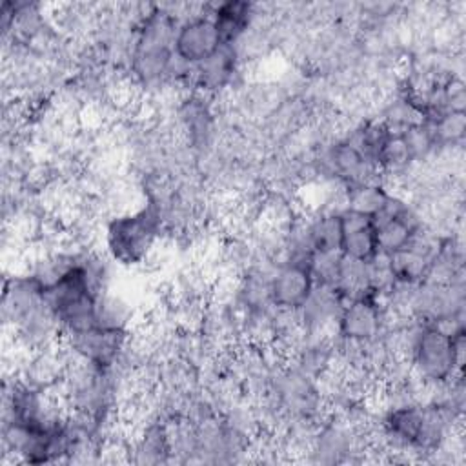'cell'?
I'll list each match as a JSON object with an SVG mask.
<instances>
[{"mask_svg":"<svg viewBox=\"0 0 466 466\" xmlns=\"http://www.w3.org/2000/svg\"><path fill=\"white\" fill-rule=\"evenodd\" d=\"M408 360L422 386L439 388L453 382L462 366L461 315L441 322H420L413 331Z\"/></svg>","mask_w":466,"mask_h":466,"instance_id":"obj_1","label":"cell"},{"mask_svg":"<svg viewBox=\"0 0 466 466\" xmlns=\"http://www.w3.org/2000/svg\"><path fill=\"white\" fill-rule=\"evenodd\" d=\"M160 226L162 217L155 204L111 218L106 228L109 255L124 266L140 264L160 237Z\"/></svg>","mask_w":466,"mask_h":466,"instance_id":"obj_2","label":"cell"},{"mask_svg":"<svg viewBox=\"0 0 466 466\" xmlns=\"http://www.w3.org/2000/svg\"><path fill=\"white\" fill-rule=\"evenodd\" d=\"M62 340L75 359L107 371L126 350L127 331L96 322L86 329L62 335Z\"/></svg>","mask_w":466,"mask_h":466,"instance_id":"obj_3","label":"cell"},{"mask_svg":"<svg viewBox=\"0 0 466 466\" xmlns=\"http://www.w3.org/2000/svg\"><path fill=\"white\" fill-rule=\"evenodd\" d=\"M379 295V291L368 289L357 297L346 299L335 326L346 344L368 346L377 340L384 324Z\"/></svg>","mask_w":466,"mask_h":466,"instance_id":"obj_4","label":"cell"},{"mask_svg":"<svg viewBox=\"0 0 466 466\" xmlns=\"http://www.w3.org/2000/svg\"><path fill=\"white\" fill-rule=\"evenodd\" d=\"M315 288L309 258H289L280 262L269 277V295L277 311L297 313Z\"/></svg>","mask_w":466,"mask_h":466,"instance_id":"obj_5","label":"cell"},{"mask_svg":"<svg viewBox=\"0 0 466 466\" xmlns=\"http://www.w3.org/2000/svg\"><path fill=\"white\" fill-rule=\"evenodd\" d=\"M222 46L224 44L211 16H189L175 29L173 53L177 60L187 67L202 64Z\"/></svg>","mask_w":466,"mask_h":466,"instance_id":"obj_6","label":"cell"},{"mask_svg":"<svg viewBox=\"0 0 466 466\" xmlns=\"http://www.w3.org/2000/svg\"><path fill=\"white\" fill-rule=\"evenodd\" d=\"M380 255H393L408 248L420 231L417 218L397 198H390L386 208L373 217Z\"/></svg>","mask_w":466,"mask_h":466,"instance_id":"obj_7","label":"cell"},{"mask_svg":"<svg viewBox=\"0 0 466 466\" xmlns=\"http://www.w3.org/2000/svg\"><path fill=\"white\" fill-rule=\"evenodd\" d=\"M340 253L344 257L371 262L379 255L377 229L373 217L360 215L350 209L340 211Z\"/></svg>","mask_w":466,"mask_h":466,"instance_id":"obj_8","label":"cell"},{"mask_svg":"<svg viewBox=\"0 0 466 466\" xmlns=\"http://www.w3.org/2000/svg\"><path fill=\"white\" fill-rule=\"evenodd\" d=\"M329 164L335 175L342 178L348 186L375 180L373 175L379 171L377 166L351 140L337 142L331 147Z\"/></svg>","mask_w":466,"mask_h":466,"instance_id":"obj_9","label":"cell"},{"mask_svg":"<svg viewBox=\"0 0 466 466\" xmlns=\"http://www.w3.org/2000/svg\"><path fill=\"white\" fill-rule=\"evenodd\" d=\"M255 15V7L249 2L231 0L215 5L211 11L213 24L224 46H235V42L248 31Z\"/></svg>","mask_w":466,"mask_h":466,"instance_id":"obj_10","label":"cell"},{"mask_svg":"<svg viewBox=\"0 0 466 466\" xmlns=\"http://www.w3.org/2000/svg\"><path fill=\"white\" fill-rule=\"evenodd\" d=\"M237 53L233 46H222L215 55L198 66H193V80L202 91H218L235 75Z\"/></svg>","mask_w":466,"mask_h":466,"instance_id":"obj_11","label":"cell"},{"mask_svg":"<svg viewBox=\"0 0 466 466\" xmlns=\"http://www.w3.org/2000/svg\"><path fill=\"white\" fill-rule=\"evenodd\" d=\"M390 198H391V195L377 180L350 184L348 193H346V209L360 213V215L375 217L377 213H380L386 208Z\"/></svg>","mask_w":466,"mask_h":466,"instance_id":"obj_12","label":"cell"},{"mask_svg":"<svg viewBox=\"0 0 466 466\" xmlns=\"http://www.w3.org/2000/svg\"><path fill=\"white\" fill-rule=\"evenodd\" d=\"M340 213H322L308 222V242L311 253H340Z\"/></svg>","mask_w":466,"mask_h":466,"instance_id":"obj_13","label":"cell"}]
</instances>
